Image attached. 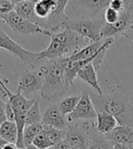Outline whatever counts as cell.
I'll return each instance as SVG.
<instances>
[{
  "label": "cell",
  "mask_w": 133,
  "mask_h": 149,
  "mask_svg": "<svg viewBox=\"0 0 133 149\" xmlns=\"http://www.w3.org/2000/svg\"><path fill=\"white\" fill-rule=\"evenodd\" d=\"M43 130H44V125L42 124H36V125L26 126L24 129V135H23L25 148L27 146L32 145L36 136L39 135Z\"/></svg>",
  "instance_id": "obj_21"
},
{
  "label": "cell",
  "mask_w": 133,
  "mask_h": 149,
  "mask_svg": "<svg viewBox=\"0 0 133 149\" xmlns=\"http://www.w3.org/2000/svg\"><path fill=\"white\" fill-rule=\"evenodd\" d=\"M105 138L112 144H121L133 146V128L130 126L118 125Z\"/></svg>",
  "instance_id": "obj_14"
},
{
  "label": "cell",
  "mask_w": 133,
  "mask_h": 149,
  "mask_svg": "<svg viewBox=\"0 0 133 149\" xmlns=\"http://www.w3.org/2000/svg\"><path fill=\"white\" fill-rule=\"evenodd\" d=\"M94 107L98 112H105L113 116L119 125L130 126L133 128V105L127 95L120 92L108 95L90 94Z\"/></svg>",
  "instance_id": "obj_1"
},
{
  "label": "cell",
  "mask_w": 133,
  "mask_h": 149,
  "mask_svg": "<svg viewBox=\"0 0 133 149\" xmlns=\"http://www.w3.org/2000/svg\"><path fill=\"white\" fill-rule=\"evenodd\" d=\"M44 131L46 132L48 138L53 143L54 146L66 140V130H60L54 127H51V126L44 125Z\"/></svg>",
  "instance_id": "obj_24"
},
{
  "label": "cell",
  "mask_w": 133,
  "mask_h": 149,
  "mask_svg": "<svg viewBox=\"0 0 133 149\" xmlns=\"http://www.w3.org/2000/svg\"><path fill=\"white\" fill-rule=\"evenodd\" d=\"M32 145H34L36 147H38V149H48L49 147L54 146L53 143L50 141V139L48 138V135L44 130L39 134V135H38L36 136Z\"/></svg>",
  "instance_id": "obj_25"
},
{
  "label": "cell",
  "mask_w": 133,
  "mask_h": 149,
  "mask_svg": "<svg viewBox=\"0 0 133 149\" xmlns=\"http://www.w3.org/2000/svg\"><path fill=\"white\" fill-rule=\"evenodd\" d=\"M48 149H54V147L52 146V147H49V148H48Z\"/></svg>",
  "instance_id": "obj_38"
},
{
  "label": "cell",
  "mask_w": 133,
  "mask_h": 149,
  "mask_svg": "<svg viewBox=\"0 0 133 149\" xmlns=\"http://www.w3.org/2000/svg\"><path fill=\"white\" fill-rule=\"evenodd\" d=\"M80 99V95H71L62 99L57 104L58 109L64 116L69 115L75 110L78 103Z\"/></svg>",
  "instance_id": "obj_22"
},
{
  "label": "cell",
  "mask_w": 133,
  "mask_h": 149,
  "mask_svg": "<svg viewBox=\"0 0 133 149\" xmlns=\"http://www.w3.org/2000/svg\"><path fill=\"white\" fill-rule=\"evenodd\" d=\"M26 149H38V147H36L34 145H30V146H27V147H26Z\"/></svg>",
  "instance_id": "obj_36"
},
{
  "label": "cell",
  "mask_w": 133,
  "mask_h": 149,
  "mask_svg": "<svg viewBox=\"0 0 133 149\" xmlns=\"http://www.w3.org/2000/svg\"><path fill=\"white\" fill-rule=\"evenodd\" d=\"M125 6V0H111L109 3V7L118 12H121Z\"/></svg>",
  "instance_id": "obj_28"
},
{
  "label": "cell",
  "mask_w": 133,
  "mask_h": 149,
  "mask_svg": "<svg viewBox=\"0 0 133 149\" xmlns=\"http://www.w3.org/2000/svg\"><path fill=\"white\" fill-rule=\"evenodd\" d=\"M71 149H77V148H71Z\"/></svg>",
  "instance_id": "obj_42"
},
{
  "label": "cell",
  "mask_w": 133,
  "mask_h": 149,
  "mask_svg": "<svg viewBox=\"0 0 133 149\" xmlns=\"http://www.w3.org/2000/svg\"><path fill=\"white\" fill-rule=\"evenodd\" d=\"M0 20L8 26L12 31L21 35L41 34L48 36H51L52 35V32L48 28H44L39 24L33 23L31 21L23 18L15 11L4 16H0Z\"/></svg>",
  "instance_id": "obj_7"
},
{
  "label": "cell",
  "mask_w": 133,
  "mask_h": 149,
  "mask_svg": "<svg viewBox=\"0 0 133 149\" xmlns=\"http://www.w3.org/2000/svg\"><path fill=\"white\" fill-rule=\"evenodd\" d=\"M6 144H7L6 141H5L1 136H0V149H3V148H4V146H5Z\"/></svg>",
  "instance_id": "obj_35"
},
{
  "label": "cell",
  "mask_w": 133,
  "mask_h": 149,
  "mask_svg": "<svg viewBox=\"0 0 133 149\" xmlns=\"http://www.w3.org/2000/svg\"><path fill=\"white\" fill-rule=\"evenodd\" d=\"M0 48L9 51L11 54L18 56L23 63L32 68L36 66L38 62L41 61L39 53H34V52L27 51L24 47H22L2 29H0Z\"/></svg>",
  "instance_id": "obj_8"
},
{
  "label": "cell",
  "mask_w": 133,
  "mask_h": 149,
  "mask_svg": "<svg viewBox=\"0 0 133 149\" xmlns=\"http://www.w3.org/2000/svg\"><path fill=\"white\" fill-rule=\"evenodd\" d=\"M56 5V0H36L35 13L38 18H48Z\"/></svg>",
  "instance_id": "obj_20"
},
{
  "label": "cell",
  "mask_w": 133,
  "mask_h": 149,
  "mask_svg": "<svg viewBox=\"0 0 133 149\" xmlns=\"http://www.w3.org/2000/svg\"><path fill=\"white\" fill-rule=\"evenodd\" d=\"M130 149H133V146H131V148Z\"/></svg>",
  "instance_id": "obj_40"
},
{
  "label": "cell",
  "mask_w": 133,
  "mask_h": 149,
  "mask_svg": "<svg viewBox=\"0 0 133 149\" xmlns=\"http://www.w3.org/2000/svg\"><path fill=\"white\" fill-rule=\"evenodd\" d=\"M133 26V23H132V25H131V26Z\"/></svg>",
  "instance_id": "obj_41"
},
{
  "label": "cell",
  "mask_w": 133,
  "mask_h": 149,
  "mask_svg": "<svg viewBox=\"0 0 133 149\" xmlns=\"http://www.w3.org/2000/svg\"><path fill=\"white\" fill-rule=\"evenodd\" d=\"M8 101L11 104L15 114V124L18 127V141L16 146L18 148H25L24 146V129L26 127V116L33 104L36 102L35 99H27L24 95L21 94L19 89H17L15 93H12L8 97Z\"/></svg>",
  "instance_id": "obj_5"
},
{
  "label": "cell",
  "mask_w": 133,
  "mask_h": 149,
  "mask_svg": "<svg viewBox=\"0 0 133 149\" xmlns=\"http://www.w3.org/2000/svg\"><path fill=\"white\" fill-rule=\"evenodd\" d=\"M131 146L121 144H113V149H130Z\"/></svg>",
  "instance_id": "obj_33"
},
{
  "label": "cell",
  "mask_w": 133,
  "mask_h": 149,
  "mask_svg": "<svg viewBox=\"0 0 133 149\" xmlns=\"http://www.w3.org/2000/svg\"><path fill=\"white\" fill-rule=\"evenodd\" d=\"M0 136L10 144H17L18 127L15 122L5 121L0 125Z\"/></svg>",
  "instance_id": "obj_19"
},
{
  "label": "cell",
  "mask_w": 133,
  "mask_h": 149,
  "mask_svg": "<svg viewBox=\"0 0 133 149\" xmlns=\"http://www.w3.org/2000/svg\"><path fill=\"white\" fill-rule=\"evenodd\" d=\"M53 147H54V149H71V146H69V144L68 142H66V140H64L62 142L55 145Z\"/></svg>",
  "instance_id": "obj_31"
},
{
  "label": "cell",
  "mask_w": 133,
  "mask_h": 149,
  "mask_svg": "<svg viewBox=\"0 0 133 149\" xmlns=\"http://www.w3.org/2000/svg\"><path fill=\"white\" fill-rule=\"evenodd\" d=\"M97 118V111H96L90 95L84 90L80 95V99L78 105L71 114L68 116V121L71 122L77 119H93Z\"/></svg>",
  "instance_id": "obj_10"
},
{
  "label": "cell",
  "mask_w": 133,
  "mask_h": 149,
  "mask_svg": "<svg viewBox=\"0 0 133 149\" xmlns=\"http://www.w3.org/2000/svg\"><path fill=\"white\" fill-rule=\"evenodd\" d=\"M41 124L60 130H66L69 126L66 120L65 116L58 109L57 105L50 106L46 109L42 116Z\"/></svg>",
  "instance_id": "obj_13"
},
{
  "label": "cell",
  "mask_w": 133,
  "mask_h": 149,
  "mask_svg": "<svg viewBox=\"0 0 133 149\" xmlns=\"http://www.w3.org/2000/svg\"><path fill=\"white\" fill-rule=\"evenodd\" d=\"M18 149H26V148H18Z\"/></svg>",
  "instance_id": "obj_39"
},
{
  "label": "cell",
  "mask_w": 133,
  "mask_h": 149,
  "mask_svg": "<svg viewBox=\"0 0 133 149\" xmlns=\"http://www.w3.org/2000/svg\"><path fill=\"white\" fill-rule=\"evenodd\" d=\"M92 123H83L80 125H69L66 131V140L69 144L71 148L87 149L88 145V135Z\"/></svg>",
  "instance_id": "obj_9"
},
{
  "label": "cell",
  "mask_w": 133,
  "mask_h": 149,
  "mask_svg": "<svg viewBox=\"0 0 133 149\" xmlns=\"http://www.w3.org/2000/svg\"><path fill=\"white\" fill-rule=\"evenodd\" d=\"M6 103H5L1 98H0V125L3 122L6 121Z\"/></svg>",
  "instance_id": "obj_30"
},
{
  "label": "cell",
  "mask_w": 133,
  "mask_h": 149,
  "mask_svg": "<svg viewBox=\"0 0 133 149\" xmlns=\"http://www.w3.org/2000/svg\"><path fill=\"white\" fill-rule=\"evenodd\" d=\"M119 123L116 118L105 112H98L97 113V131L102 136H106L112 130H114Z\"/></svg>",
  "instance_id": "obj_16"
},
{
  "label": "cell",
  "mask_w": 133,
  "mask_h": 149,
  "mask_svg": "<svg viewBox=\"0 0 133 149\" xmlns=\"http://www.w3.org/2000/svg\"><path fill=\"white\" fill-rule=\"evenodd\" d=\"M68 2V0H56L54 8L47 18L49 25L48 29L52 33H56V31L60 28H63L64 30L66 24L69 23V18L65 13V8Z\"/></svg>",
  "instance_id": "obj_12"
},
{
  "label": "cell",
  "mask_w": 133,
  "mask_h": 149,
  "mask_svg": "<svg viewBox=\"0 0 133 149\" xmlns=\"http://www.w3.org/2000/svg\"><path fill=\"white\" fill-rule=\"evenodd\" d=\"M79 36L68 29L60 33H52L49 46L41 52L39 56L42 59L49 61L69 57L81 49L79 47Z\"/></svg>",
  "instance_id": "obj_3"
},
{
  "label": "cell",
  "mask_w": 133,
  "mask_h": 149,
  "mask_svg": "<svg viewBox=\"0 0 133 149\" xmlns=\"http://www.w3.org/2000/svg\"><path fill=\"white\" fill-rule=\"evenodd\" d=\"M120 12H118L112 8H110L108 6L105 10L104 14H103V18H104L105 23L108 24V25L115 24L120 18Z\"/></svg>",
  "instance_id": "obj_27"
},
{
  "label": "cell",
  "mask_w": 133,
  "mask_h": 149,
  "mask_svg": "<svg viewBox=\"0 0 133 149\" xmlns=\"http://www.w3.org/2000/svg\"><path fill=\"white\" fill-rule=\"evenodd\" d=\"M105 21L103 17H81L77 19H69L65 29L76 33L80 37L90 40L91 43H95L103 40L101 38V29Z\"/></svg>",
  "instance_id": "obj_4"
},
{
  "label": "cell",
  "mask_w": 133,
  "mask_h": 149,
  "mask_svg": "<svg viewBox=\"0 0 133 149\" xmlns=\"http://www.w3.org/2000/svg\"><path fill=\"white\" fill-rule=\"evenodd\" d=\"M35 0H22V1H16L14 11L23 18L31 21L33 23H38V17L35 13Z\"/></svg>",
  "instance_id": "obj_17"
},
{
  "label": "cell",
  "mask_w": 133,
  "mask_h": 149,
  "mask_svg": "<svg viewBox=\"0 0 133 149\" xmlns=\"http://www.w3.org/2000/svg\"><path fill=\"white\" fill-rule=\"evenodd\" d=\"M44 84L43 74L38 71H25L21 74L18 89L24 94L41 91Z\"/></svg>",
  "instance_id": "obj_11"
},
{
  "label": "cell",
  "mask_w": 133,
  "mask_h": 149,
  "mask_svg": "<svg viewBox=\"0 0 133 149\" xmlns=\"http://www.w3.org/2000/svg\"><path fill=\"white\" fill-rule=\"evenodd\" d=\"M123 36L131 42H133V26H130L128 30L123 34Z\"/></svg>",
  "instance_id": "obj_32"
},
{
  "label": "cell",
  "mask_w": 133,
  "mask_h": 149,
  "mask_svg": "<svg viewBox=\"0 0 133 149\" xmlns=\"http://www.w3.org/2000/svg\"><path fill=\"white\" fill-rule=\"evenodd\" d=\"M77 77L82 79L87 84L90 85L97 94L103 95L102 89L99 86V80H98L97 70L95 69L92 63H88L85 65L81 69H79V71L78 72Z\"/></svg>",
  "instance_id": "obj_15"
},
{
  "label": "cell",
  "mask_w": 133,
  "mask_h": 149,
  "mask_svg": "<svg viewBox=\"0 0 133 149\" xmlns=\"http://www.w3.org/2000/svg\"><path fill=\"white\" fill-rule=\"evenodd\" d=\"M65 66L66 60L62 58L48 61L39 68L44 77V84L40 95L45 100H51L63 95L69 88L65 81Z\"/></svg>",
  "instance_id": "obj_2"
},
{
  "label": "cell",
  "mask_w": 133,
  "mask_h": 149,
  "mask_svg": "<svg viewBox=\"0 0 133 149\" xmlns=\"http://www.w3.org/2000/svg\"><path fill=\"white\" fill-rule=\"evenodd\" d=\"M3 149H18V146L15 145V144H10V143H7Z\"/></svg>",
  "instance_id": "obj_34"
},
{
  "label": "cell",
  "mask_w": 133,
  "mask_h": 149,
  "mask_svg": "<svg viewBox=\"0 0 133 149\" xmlns=\"http://www.w3.org/2000/svg\"><path fill=\"white\" fill-rule=\"evenodd\" d=\"M42 115L39 109V101L36 100L33 106L29 108L26 116V126L36 124H41Z\"/></svg>",
  "instance_id": "obj_23"
},
{
  "label": "cell",
  "mask_w": 133,
  "mask_h": 149,
  "mask_svg": "<svg viewBox=\"0 0 133 149\" xmlns=\"http://www.w3.org/2000/svg\"><path fill=\"white\" fill-rule=\"evenodd\" d=\"M6 117L7 121L15 122V114H14L13 108L11 107V104L8 100H7L6 105Z\"/></svg>",
  "instance_id": "obj_29"
},
{
  "label": "cell",
  "mask_w": 133,
  "mask_h": 149,
  "mask_svg": "<svg viewBox=\"0 0 133 149\" xmlns=\"http://www.w3.org/2000/svg\"><path fill=\"white\" fill-rule=\"evenodd\" d=\"M0 93H1V94H3L5 96H6V92H5V90H4V88L2 87V86L1 85H0Z\"/></svg>",
  "instance_id": "obj_37"
},
{
  "label": "cell",
  "mask_w": 133,
  "mask_h": 149,
  "mask_svg": "<svg viewBox=\"0 0 133 149\" xmlns=\"http://www.w3.org/2000/svg\"><path fill=\"white\" fill-rule=\"evenodd\" d=\"M133 23V0H125L123 10L120 14V18L115 24L108 25L104 23L101 29V38L117 39L123 36Z\"/></svg>",
  "instance_id": "obj_6"
},
{
  "label": "cell",
  "mask_w": 133,
  "mask_h": 149,
  "mask_svg": "<svg viewBox=\"0 0 133 149\" xmlns=\"http://www.w3.org/2000/svg\"><path fill=\"white\" fill-rule=\"evenodd\" d=\"M72 2L86 11L90 12V14L93 16L99 14L100 12H105V10L109 6L110 3L108 0H79V1Z\"/></svg>",
  "instance_id": "obj_18"
},
{
  "label": "cell",
  "mask_w": 133,
  "mask_h": 149,
  "mask_svg": "<svg viewBox=\"0 0 133 149\" xmlns=\"http://www.w3.org/2000/svg\"><path fill=\"white\" fill-rule=\"evenodd\" d=\"M87 149H113V144L108 141L105 136L103 139H90Z\"/></svg>",
  "instance_id": "obj_26"
}]
</instances>
